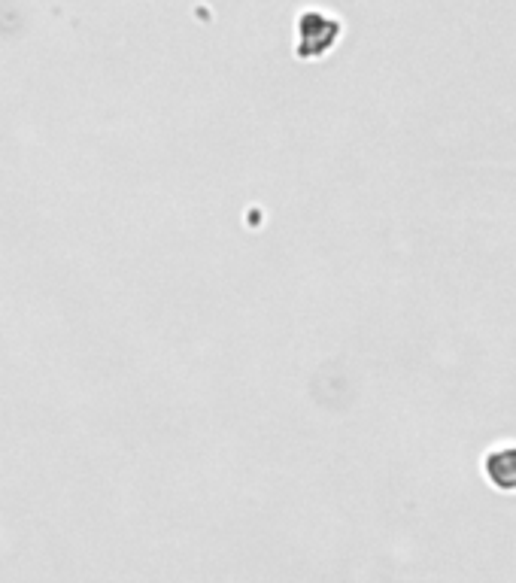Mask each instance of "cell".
I'll list each match as a JSON object with an SVG mask.
<instances>
[{
    "label": "cell",
    "instance_id": "cell-1",
    "mask_svg": "<svg viewBox=\"0 0 516 583\" xmlns=\"http://www.w3.org/2000/svg\"><path fill=\"white\" fill-rule=\"evenodd\" d=\"M340 34V25L334 19H325L322 13H304L298 22V55H322L334 46Z\"/></svg>",
    "mask_w": 516,
    "mask_h": 583
},
{
    "label": "cell",
    "instance_id": "cell-2",
    "mask_svg": "<svg viewBox=\"0 0 516 583\" xmlns=\"http://www.w3.org/2000/svg\"><path fill=\"white\" fill-rule=\"evenodd\" d=\"M489 483L501 492H516V447L492 450L483 462Z\"/></svg>",
    "mask_w": 516,
    "mask_h": 583
}]
</instances>
